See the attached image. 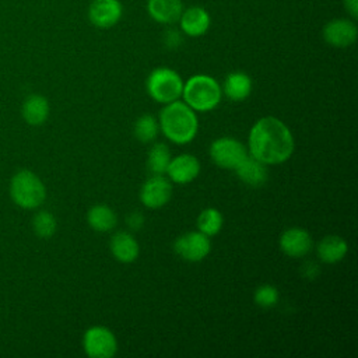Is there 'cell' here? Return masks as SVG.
<instances>
[{"mask_svg": "<svg viewBox=\"0 0 358 358\" xmlns=\"http://www.w3.org/2000/svg\"><path fill=\"white\" fill-rule=\"evenodd\" d=\"M249 155L266 165H278L291 158L295 150V141L288 126L274 117L264 116L259 119L249 131Z\"/></svg>", "mask_w": 358, "mask_h": 358, "instance_id": "cell-1", "label": "cell"}, {"mask_svg": "<svg viewBox=\"0 0 358 358\" xmlns=\"http://www.w3.org/2000/svg\"><path fill=\"white\" fill-rule=\"evenodd\" d=\"M162 134L175 144H187L194 140L199 130L196 112L182 101L166 103L158 119Z\"/></svg>", "mask_w": 358, "mask_h": 358, "instance_id": "cell-2", "label": "cell"}, {"mask_svg": "<svg viewBox=\"0 0 358 358\" xmlns=\"http://www.w3.org/2000/svg\"><path fill=\"white\" fill-rule=\"evenodd\" d=\"M183 102L194 112H210L218 106L222 90L218 81L207 74H194L183 83Z\"/></svg>", "mask_w": 358, "mask_h": 358, "instance_id": "cell-3", "label": "cell"}, {"mask_svg": "<svg viewBox=\"0 0 358 358\" xmlns=\"http://www.w3.org/2000/svg\"><path fill=\"white\" fill-rule=\"evenodd\" d=\"M11 200L24 210H35L46 199V187L42 179L32 171L21 169L10 180Z\"/></svg>", "mask_w": 358, "mask_h": 358, "instance_id": "cell-4", "label": "cell"}, {"mask_svg": "<svg viewBox=\"0 0 358 358\" xmlns=\"http://www.w3.org/2000/svg\"><path fill=\"white\" fill-rule=\"evenodd\" d=\"M145 90L150 98L155 102L166 105L182 96L183 80L173 69L157 67L148 74L145 80Z\"/></svg>", "mask_w": 358, "mask_h": 358, "instance_id": "cell-5", "label": "cell"}, {"mask_svg": "<svg viewBox=\"0 0 358 358\" xmlns=\"http://www.w3.org/2000/svg\"><path fill=\"white\" fill-rule=\"evenodd\" d=\"M83 348L90 358H112L117 351V340L110 329L91 326L83 336Z\"/></svg>", "mask_w": 358, "mask_h": 358, "instance_id": "cell-6", "label": "cell"}, {"mask_svg": "<svg viewBox=\"0 0 358 358\" xmlns=\"http://www.w3.org/2000/svg\"><path fill=\"white\" fill-rule=\"evenodd\" d=\"M208 154L217 166L224 169H235L248 155V151L239 140L232 137H220L210 144Z\"/></svg>", "mask_w": 358, "mask_h": 358, "instance_id": "cell-7", "label": "cell"}, {"mask_svg": "<svg viewBox=\"0 0 358 358\" xmlns=\"http://www.w3.org/2000/svg\"><path fill=\"white\" fill-rule=\"evenodd\" d=\"M173 250L180 259L190 263H197L208 256L211 242L210 238L200 231H190L175 239Z\"/></svg>", "mask_w": 358, "mask_h": 358, "instance_id": "cell-8", "label": "cell"}, {"mask_svg": "<svg viewBox=\"0 0 358 358\" xmlns=\"http://www.w3.org/2000/svg\"><path fill=\"white\" fill-rule=\"evenodd\" d=\"M172 196V183L164 175H152L140 189V201L147 208L155 210L166 206Z\"/></svg>", "mask_w": 358, "mask_h": 358, "instance_id": "cell-9", "label": "cell"}, {"mask_svg": "<svg viewBox=\"0 0 358 358\" xmlns=\"http://www.w3.org/2000/svg\"><path fill=\"white\" fill-rule=\"evenodd\" d=\"M123 14V7L119 0H92L88 7L90 22L101 29L115 27Z\"/></svg>", "mask_w": 358, "mask_h": 358, "instance_id": "cell-10", "label": "cell"}, {"mask_svg": "<svg viewBox=\"0 0 358 358\" xmlns=\"http://www.w3.org/2000/svg\"><path fill=\"white\" fill-rule=\"evenodd\" d=\"M323 39L334 48L351 46L358 35L357 25L350 18H334L323 27Z\"/></svg>", "mask_w": 358, "mask_h": 358, "instance_id": "cell-11", "label": "cell"}, {"mask_svg": "<svg viewBox=\"0 0 358 358\" xmlns=\"http://www.w3.org/2000/svg\"><path fill=\"white\" fill-rule=\"evenodd\" d=\"M280 249L288 257L299 259L306 256L313 248V239L310 234L299 227L285 229L280 236Z\"/></svg>", "mask_w": 358, "mask_h": 358, "instance_id": "cell-12", "label": "cell"}, {"mask_svg": "<svg viewBox=\"0 0 358 358\" xmlns=\"http://www.w3.org/2000/svg\"><path fill=\"white\" fill-rule=\"evenodd\" d=\"M200 169H201L200 161L194 155L179 154L171 158L165 173L168 175L171 182L178 185H186L193 182L199 176Z\"/></svg>", "mask_w": 358, "mask_h": 358, "instance_id": "cell-13", "label": "cell"}, {"mask_svg": "<svg viewBox=\"0 0 358 358\" xmlns=\"http://www.w3.org/2000/svg\"><path fill=\"white\" fill-rule=\"evenodd\" d=\"M178 21L180 32L190 38H199L204 35L211 24L208 11L201 6H190L183 8Z\"/></svg>", "mask_w": 358, "mask_h": 358, "instance_id": "cell-14", "label": "cell"}, {"mask_svg": "<svg viewBox=\"0 0 358 358\" xmlns=\"http://www.w3.org/2000/svg\"><path fill=\"white\" fill-rule=\"evenodd\" d=\"M234 171L245 185L252 187H260L266 183L268 178L267 165L249 154L239 162V165Z\"/></svg>", "mask_w": 358, "mask_h": 358, "instance_id": "cell-15", "label": "cell"}, {"mask_svg": "<svg viewBox=\"0 0 358 358\" xmlns=\"http://www.w3.org/2000/svg\"><path fill=\"white\" fill-rule=\"evenodd\" d=\"M110 253L120 263H133L140 253L137 239L126 231H119L110 238Z\"/></svg>", "mask_w": 358, "mask_h": 358, "instance_id": "cell-16", "label": "cell"}, {"mask_svg": "<svg viewBox=\"0 0 358 358\" xmlns=\"http://www.w3.org/2000/svg\"><path fill=\"white\" fill-rule=\"evenodd\" d=\"M148 15L159 24H173L179 20L183 11L182 0H148Z\"/></svg>", "mask_w": 358, "mask_h": 358, "instance_id": "cell-17", "label": "cell"}, {"mask_svg": "<svg viewBox=\"0 0 358 358\" xmlns=\"http://www.w3.org/2000/svg\"><path fill=\"white\" fill-rule=\"evenodd\" d=\"M50 113L49 101L39 94H32L27 96L22 102L21 115L22 119L31 126H41L43 124Z\"/></svg>", "mask_w": 358, "mask_h": 358, "instance_id": "cell-18", "label": "cell"}, {"mask_svg": "<svg viewBox=\"0 0 358 358\" xmlns=\"http://www.w3.org/2000/svg\"><path fill=\"white\" fill-rule=\"evenodd\" d=\"M348 252V243L338 235H327L320 239L316 246L317 257L326 264L341 262Z\"/></svg>", "mask_w": 358, "mask_h": 358, "instance_id": "cell-19", "label": "cell"}, {"mask_svg": "<svg viewBox=\"0 0 358 358\" xmlns=\"http://www.w3.org/2000/svg\"><path fill=\"white\" fill-rule=\"evenodd\" d=\"M221 90L234 102L245 101L252 92V78L243 71H232L225 77Z\"/></svg>", "mask_w": 358, "mask_h": 358, "instance_id": "cell-20", "label": "cell"}, {"mask_svg": "<svg viewBox=\"0 0 358 358\" xmlns=\"http://www.w3.org/2000/svg\"><path fill=\"white\" fill-rule=\"evenodd\" d=\"M88 225L96 232H109L117 224L116 213L106 204H95L87 213Z\"/></svg>", "mask_w": 358, "mask_h": 358, "instance_id": "cell-21", "label": "cell"}, {"mask_svg": "<svg viewBox=\"0 0 358 358\" xmlns=\"http://www.w3.org/2000/svg\"><path fill=\"white\" fill-rule=\"evenodd\" d=\"M196 224H197V231L211 238V236H215L222 229L224 217L220 210L214 207H208L199 214Z\"/></svg>", "mask_w": 358, "mask_h": 358, "instance_id": "cell-22", "label": "cell"}, {"mask_svg": "<svg viewBox=\"0 0 358 358\" xmlns=\"http://www.w3.org/2000/svg\"><path fill=\"white\" fill-rule=\"evenodd\" d=\"M171 150L164 143H154L148 151L147 165L152 175H165L171 161Z\"/></svg>", "mask_w": 358, "mask_h": 358, "instance_id": "cell-23", "label": "cell"}, {"mask_svg": "<svg viewBox=\"0 0 358 358\" xmlns=\"http://www.w3.org/2000/svg\"><path fill=\"white\" fill-rule=\"evenodd\" d=\"M158 130H159L158 120L152 115H150V113L141 115L136 120L134 127H133L134 137L138 141H141V143H151V141H154L157 138Z\"/></svg>", "mask_w": 358, "mask_h": 358, "instance_id": "cell-24", "label": "cell"}, {"mask_svg": "<svg viewBox=\"0 0 358 358\" xmlns=\"http://www.w3.org/2000/svg\"><path fill=\"white\" fill-rule=\"evenodd\" d=\"M56 228H57V222L55 215L46 210L38 211L32 218V229L35 235L42 239L52 238L56 232Z\"/></svg>", "mask_w": 358, "mask_h": 358, "instance_id": "cell-25", "label": "cell"}, {"mask_svg": "<svg viewBox=\"0 0 358 358\" xmlns=\"http://www.w3.org/2000/svg\"><path fill=\"white\" fill-rule=\"evenodd\" d=\"M280 298L278 289L271 284H263L255 289L253 301L260 308H273L277 305Z\"/></svg>", "mask_w": 358, "mask_h": 358, "instance_id": "cell-26", "label": "cell"}, {"mask_svg": "<svg viewBox=\"0 0 358 358\" xmlns=\"http://www.w3.org/2000/svg\"><path fill=\"white\" fill-rule=\"evenodd\" d=\"M182 34L178 29H168L164 34V43L169 49H176L182 43Z\"/></svg>", "mask_w": 358, "mask_h": 358, "instance_id": "cell-27", "label": "cell"}, {"mask_svg": "<svg viewBox=\"0 0 358 358\" xmlns=\"http://www.w3.org/2000/svg\"><path fill=\"white\" fill-rule=\"evenodd\" d=\"M143 224H144V215H143L141 213L134 211V213L129 214V217H127V225H129L130 229L137 231V229H140V228L143 227Z\"/></svg>", "mask_w": 358, "mask_h": 358, "instance_id": "cell-28", "label": "cell"}, {"mask_svg": "<svg viewBox=\"0 0 358 358\" xmlns=\"http://www.w3.org/2000/svg\"><path fill=\"white\" fill-rule=\"evenodd\" d=\"M344 8L352 20L358 18V0H343Z\"/></svg>", "mask_w": 358, "mask_h": 358, "instance_id": "cell-29", "label": "cell"}, {"mask_svg": "<svg viewBox=\"0 0 358 358\" xmlns=\"http://www.w3.org/2000/svg\"><path fill=\"white\" fill-rule=\"evenodd\" d=\"M319 271V267L316 263L313 262H308L305 266H303V275H306L309 280H313L316 277V273Z\"/></svg>", "mask_w": 358, "mask_h": 358, "instance_id": "cell-30", "label": "cell"}]
</instances>
